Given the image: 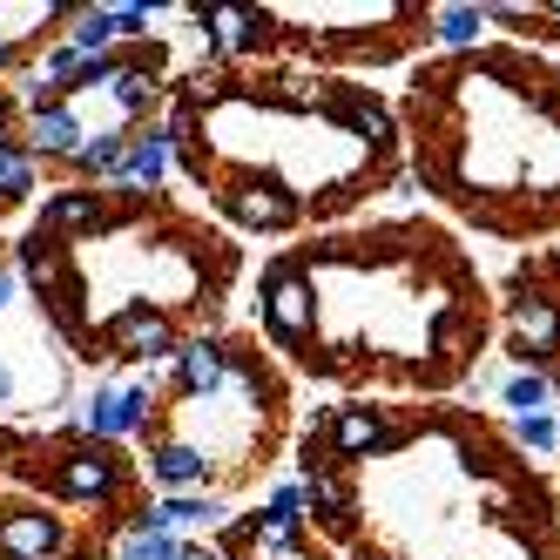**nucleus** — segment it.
I'll list each match as a JSON object with an SVG mask.
<instances>
[{
	"label": "nucleus",
	"instance_id": "obj_2",
	"mask_svg": "<svg viewBox=\"0 0 560 560\" xmlns=\"http://www.w3.org/2000/svg\"><path fill=\"white\" fill-rule=\"evenodd\" d=\"M55 487H61L68 500H102V493L115 487V459H108V453H74V459H61Z\"/></svg>",
	"mask_w": 560,
	"mask_h": 560
},
{
	"label": "nucleus",
	"instance_id": "obj_14",
	"mask_svg": "<svg viewBox=\"0 0 560 560\" xmlns=\"http://www.w3.org/2000/svg\"><path fill=\"white\" fill-rule=\"evenodd\" d=\"M115 34V14H82V27H74V48H102Z\"/></svg>",
	"mask_w": 560,
	"mask_h": 560
},
{
	"label": "nucleus",
	"instance_id": "obj_19",
	"mask_svg": "<svg viewBox=\"0 0 560 560\" xmlns=\"http://www.w3.org/2000/svg\"><path fill=\"white\" fill-rule=\"evenodd\" d=\"M311 500H317V506H345V487H338L331 472H317V479H311Z\"/></svg>",
	"mask_w": 560,
	"mask_h": 560
},
{
	"label": "nucleus",
	"instance_id": "obj_20",
	"mask_svg": "<svg viewBox=\"0 0 560 560\" xmlns=\"http://www.w3.org/2000/svg\"><path fill=\"white\" fill-rule=\"evenodd\" d=\"M520 432H527V446H553V425L547 419H520Z\"/></svg>",
	"mask_w": 560,
	"mask_h": 560
},
{
	"label": "nucleus",
	"instance_id": "obj_4",
	"mask_svg": "<svg viewBox=\"0 0 560 560\" xmlns=\"http://www.w3.org/2000/svg\"><path fill=\"white\" fill-rule=\"evenodd\" d=\"M115 345H122L129 358H163L170 351V325L155 311H129V317H115V331H108Z\"/></svg>",
	"mask_w": 560,
	"mask_h": 560
},
{
	"label": "nucleus",
	"instance_id": "obj_5",
	"mask_svg": "<svg viewBox=\"0 0 560 560\" xmlns=\"http://www.w3.org/2000/svg\"><path fill=\"white\" fill-rule=\"evenodd\" d=\"M149 412V392H115V398H95L89 406V425L95 432H136Z\"/></svg>",
	"mask_w": 560,
	"mask_h": 560
},
{
	"label": "nucleus",
	"instance_id": "obj_10",
	"mask_svg": "<svg viewBox=\"0 0 560 560\" xmlns=\"http://www.w3.org/2000/svg\"><path fill=\"white\" fill-rule=\"evenodd\" d=\"M163 170H170V149H163V142H136V149L122 155V176H129V183H155Z\"/></svg>",
	"mask_w": 560,
	"mask_h": 560
},
{
	"label": "nucleus",
	"instance_id": "obj_22",
	"mask_svg": "<svg viewBox=\"0 0 560 560\" xmlns=\"http://www.w3.org/2000/svg\"><path fill=\"white\" fill-rule=\"evenodd\" d=\"M8 385H14V378H8V365H0V398H8Z\"/></svg>",
	"mask_w": 560,
	"mask_h": 560
},
{
	"label": "nucleus",
	"instance_id": "obj_8",
	"mask_svg": "<svg viewBox=\"0 0 560 560\" xmlns=\"http://www.w3.org/2000/svg\"><path fill=\"white\" fill-rule=\"evenodd\" d=\"M217 378H223V351H217V345H189V351H183V385L210 392Z\"/></svg>",
	"mask_w": 560,
	"mask_h": 560
},
{
	"label": "nucleus",
	"instance_id": "obj_3",
	"mask_svg": "<svg viewBox=\"0 0 560 560\" xmlns=\"http://www.w3.org/2000/svg\"><path fill=\"white\" fill-rule=\"evenodd\" d=\"M270 325H277V338H304L311 331V284L304 277H277L270 284Z\"/></svg>",
	"mask_w": 560,
	"mask_h": 560
},
{
	"label": "nucleus",
	"instance_id": "obj_23",
	"mask_svg": "<svg viewBox=\"0 0 560 560\" xmlns=\"http://www.w3.org/2000/svg\"><path fill=\"white\" fill-rule=\"evenodd\" d=\"M176 560H203V553H176Z\"/></svg>",
	"mask_w": 560,
	"mask_h": 560
},
{
	"label": "nucleus",
	"instance_id": "obj_12",
	"mask_svg": "<svg viewBox=\"0 0 560 560\" xmlns=\"http://www.w3.org/2000/svg\"><path fill=\"white\" fill-rule=\"evenodd\" d=\"M520 331H527L534 345H553V338H560V317H553L547 304H520Z\"/></svg>",
	"mask_w": 560,
	"mask_h": 560
},
{
	"label": "nucleus",
	"instance_id": "obj_1",
	"mask_svg": "<svg viewBox=\"0 0 560 560\" xmlns=\"http://www.w3.org/2000/svg\"><path fill=\"white\" fill-rule=\"evenodd\" d=\"M61 547V527L48 513H8L0 520V553L8 560H48Z\"/></svg>",
	"mask_w": 560,
	"mask_h": 560
},
{
	"label": "nucleus",
	"instance_id": "obj_6",
	"mask_svg": "<svg viewBox=\"0 0 560 560\" xmlns=\"http://www.w3.org/2000/svg\"><path fill=\"white\" fill-rule=\"evenodd\" d=\"M203 453H196V446H163V453H155V472H163V487H189V479H203Z\"/></svg>",
	"mask_w": 560,
	"mask_h": 560
},
{
	"label": "nucleus",
	"instance_id": "obj_11",
	"mask_svg": "<svg viewBox=\"0 0 560 560\" xmlns=\"http://www.w3.org/2000/svg\"><path fill=\"white\" fill-rule=\"evenodd\" d=\"M236 217H244V223H284V217H291V203H277V196L244 189V196H236Z\"/></svg>",
	"mask_w": 560,
	"mask_h": 560
},
{
	"label": "nucleus",
	"instance_id": "obj_13",
	"mask_svg": "<svg viewBox=\"0 0 560 560\" xmlns=\"http://www.w3.org/2000/svg\"><path fill=\"white\" fill-rule=\"evenodd\" d=\"M34 183V170H27V155L21 149H0V196H21Z\"/></svg>",
	"mask_w": 560,
	"mask_h": 560
},
{
	"label": "nucleus",
	"instance_id": "obj_24",
	"mask_svg": "<svg viewBox=\"0 0 560 560\" xmlns=\"http://www.w3.org/2000/svg\"><path fill=\"white\" fill-rule=\"evenodd\" d=\"M0 55H8V42H0Z\"/></svg>",
	"mask_w": 560,
	"mask_h": 560
},
{
	"label": "nucleus",
	"instance_id": "obj_9",
	"mask_svg": "<svg viewBox=\"0 0 560 560\" xmlns=\"http://www.w3.org/2000/svg\"><path fill=\"white\" fill-rule=\"evenodd\" d=\"M338 446H345V453H372V446H385V425H378L372 412H345V419H338Z\"/></svg>",
	"mask_w": 560,
	"mask_h": 560
},
{
	"label": "nucleus",
	"instance_id": "obj_21",
	"mask_svg": "<svg viewBox=\"0 0 560 560\" xmlns=\"http://www.w3.org/2000/svg\"><path fill=\"white\" fill-rule=\"evenodd\" d=\"M8 298H14V277H8V270H0V304H8Z\"/></svg>",
	"mask_w": 560,
	"mask_h": 560
},
{
	"label": "nucleus",
	"instance_id": "obj_7",
	"mask_svg": "<svg viewBox=\"0 0 560 560\" xmlns=\"http://www.w3.org/2000/svg\"><path fill=\"white\" fill-rule=\"evenodd\" d=\"M34 136H42V149H55V155H74V149H82V142H74L82 129H74V115H68V108H42Z\"/></svg>",
	"mask_w": 560,
	"mask_h": 560
},
{
	"label": "nucleus",
	"instance_id": "obj_18",
	"mask_svg": "<svg viewBox=\"0 0 560 560\" xmlns=\"http://www.w3.org/2000/svg\"><path fill=\"white\" fill-rule=\"evenodd\" d=\"M439 34H446V42H472V34H479V14H466V8H453L446 21H439Z\"/></svg>",
	"mask_w": 560,
	"mask_h": 560
},
{
	"label": "nucleus",
	"instance_id": "obj_17",
	"mask_svg": "<svg viewBox=\"0 0 560 560\" xmlns=\"http://www.w3.org/2000/svg\"><path fill=\"white\" fill-rule=\"evenodd\" d=\"M540 398H547V385H540V378H513V385H506V406H520V412H534Z\"/></svg>",
	"mask_w": 560,
	"mask_h": 560
},
{
	"label": "nucleus",
	"instance_id": "obj_15",
	"mask_svg": "<svg viewBox=\"0 0 560 560\" xmlns=\"http://www.w3.org/2000/svg\"><path fill=\"white\" fill-rule=\"evenodd\" d=\"M48 223H61V230L68 223H95V203H89V196H61V203L48 210Z\"/></svg>",
	"mask_w": 560,
	"mask_h": 560
},
{
	"label": "nucleus",
	"instance_id": "obj_16",
	"mask_svg": "<svg viewBox=\"0 0 560 560\" xmlns=\"http://www.w3.org/2000/svg\"><path fill=\"white\" fill-rule=\"evenodd\" d=\"M122 560H176V547H170V534H142V540H129Z\"/></svg>",
	"mask_w": 560,
	"mask_h": 560
}]
</instances>
